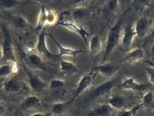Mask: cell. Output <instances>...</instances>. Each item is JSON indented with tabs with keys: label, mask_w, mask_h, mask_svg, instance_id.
Instances as JSON below:
<instances>
[{
	"label": "cell",
	"mask_w": 154,
	"mask_h": 116,
	"mask_svg": "<svg viewBox=\"0 0 154 116\" xmlns=\"http://www.w3.org/2000/svg\"><path fill=\"white\" fill-rule=\"evenodd\" d=\"M65 86V82L62 79H52L50 84H49V87L52 91H59L61 90Z\"/></svg>",
	"instance_id": "4316f807"
},
{
	"label": "cell",
	"mask_w": 154,
	"mask_h": 116,
	"mask_svg": "<svg viewBox=\"0 0 154 116\" xmlns=\"http://www.w3.org/2000/svg\"><path fill=\"white\" fill-rule=\"evenodd\" d=\"M41 104L40 99L34 95H29L24 99V100L20 104V108L22 110H32L38 108Z\"/></svg>",
	"instance_id": "4fadbf2b"
},
{
	"label": "cell",
	"mask_w": 154,
	"mask_h": 116,
	"mask_svg": "<svg viewBox=\"0 0 154 116\" xmlns=\"http://www.w3.org/2000/svg\"><path fill=\"white\" fill-rule=\"evenodd\" d=\"M154 104V93L152 91H148L142 99V105L143 106H151Z\"/></svg>",
	"instance_id": "484cf974"
},
{
	"label": "cell",
	"mask_w": 154,
	"mask_h": 116,
	"mask_svg": "<svg viewBox=\"0 0 154 116\" xmlns=\"http://www.w3.org/2000/svg\"><path fill=\"white\" fill-rule=\"evenodd\" d=\"M36 49V45L32 41H28L26 42L25 46V51L27 53H32V52Z\"/></svg>",
	"instance_id": "d6a6232c"
},
{
	"label": "cell",
	"mask_w": 154,
	"mask_h": 116,
	"mask_svg": "<svg viewBox=\"0 0 154 116\" xmlns=\"http://www.w3.org/2000/svg\"><path fill=\"white\" fill-rule=\"evenodd\" d=\"M152 26H153L152 20L146 17H140L136 21L134 26L137 36L139 38H144L150 31Z\"/></svg>",
	"instance_id": "5b68a950"
},
{
	"label": "cell",
	"mask_w": 154,
	"mask_h": 116,
	"mask_svg": "<svg viewBox=\"0 0 154 116\" xmlns=\"http://www.w3.org/2000/svg\"><path fill=\"white\" fill-rule=\"evenodd\" d=\"M142 107H143V105L140 104V105H137V106H136L130 110H122L116 115V116H135L137 112Z\"/></svg>",
	"instance_id": "f1b7e54d"
},
{
	"label": "cell",
	"mask_w": 154,
	"mask_h": 116,
	"mask_svg": "<svg viewBox=\"0 0 154 116\" xmlns=\"http://www.w3.org/2000/svg\"><path fill=\"white\" fill-rule=\"evenodd\" d=\"M71 105V101H67V102H57L54 104L52 108H51V114L54 115H64L69 108Z\"/></svg>",
	"instance_id": "603a6c76"
},
{
	"label": "cell",
	"mask_w": 154,
	"mask_h": 116,
	"mask_svg": "<svg viewBox=\"0 0 154 116\" xmlns=\"http://www.w3.org/2000/svg\"><path fill=\"white\" fill-rule=\"evenodd\" d=\"M144 57V50L140 47L134 49L132 51H131L125 57L126 61L129 64H135L140 60H142Z\"/></svg>",
	"instance_id": "d6986e66"
},
{
	"label": "cell",
	"mask_w": 154,
	"mask_h": 116,
	"mask_svg": "<svg viewBox=\"0 0 154 116\" xmlns=\"http://www.w3.org/2000/svg\"><path fill=\"white\" fill-rule=\"evenodd\" d=\"M88 10L85 7H80V8H75V10L72 12V17L75 20H82L87 19L88 17Z\"/></svg>",
	"instance_id": "d4e9b609"
},
{
	"label": "cell",
	"mask_w": 154,
	"mask_h": 116,
	"mask_svg": "<svg viewBox=\"0 0 154 116\" xmlns=\"http://www.w3.org/2000/svg\"><path fill=\"white\" fill-rule=\"evenodd\" d=\"M154 38V24L153 26H152V33H151V39Z\"/></svg>",
	"instance_id": "d590c367"
},
{
	"label": "cell",
	"mask_w": 154,
	"mask_h": 116,
	"mask_svg": "<svg viewBox=\"0 0 154 116\" xmlns=\"http://www.w3.org/2000/svg\"><path fill=\"white\" fill-rule=\"evenodd\" d=\"M20 116H24V115H20Z\"/></svg>",
	"instance_id": "74e56055"
},
{
	"label": "cell",
	"mask_w": 154,
	"mask_h": 116,
	"mask_svg": "<svg viewBox=\"0 0 154 116\" xmlns=\"http://www.w3.org/2000/svg\"><path fill=\"white\" fill-rule=\"evenodd\" d=\"M18 72L17 62L14 61H6L2 63L0 67V76L1 78L8 77L11 74L16 73Z\"/></svg>",
	"instance_id": "9a60e30c"
},
{
	"label": "cell",
	"mask_w": 154,
	"mask_h": 116,
	"mask_svg": "<svg viewBox=\"0 0 154 116\" xmlns=\"http://www.w3.org/2000/svg\"><path fill=\"white\" fill-rule=\"evenodd\" d=\"M93 79L94 78L91 74H85L81 78L79 83L77 84L76 89L75 92V97L79 96L80 94H82L86 89L90 87L93 83Z\"/></svg>",
	"instance_id": "7c38bea8"
},
{
	"label": "cell",
	"mask_w": 154,
	"mask_h": 116,
	"mask_svg": "<svg viewBox=\"0 0 154 116\" xmlns=\"http://www.w3.org/2000/svg\"><path fill=\"white\" fill-rule=\"evenodd\" d=\"M19 4H20V2L17 1V0H1L0 1L1 7L5 10L12 9V8L16 7L17 5H19Z\"/></svg>",
	"instance_id": "83f0119b"
},
{
	"label": "cell",
	"mask_w": 154,
	"mask_h": 116,
	"mask_svg": "<svg viewBox=\"0 0 154 116\" xmlns=\"http://www.w3.org/2000/svg\"><path fill=\"white\" fill-rule=\"evenodd\" d=\"M58 25H61V26L65 27L66 29L69 30V31H73V32L78 34L79 36H81V38L83 39V41L85 42V44L88 46V37L89 36V33L82 25H78L76 23H75V22H73V21L68 19L62 20Z\"/></svg>",
	"instance_id": "277c9868"
},
{
	"label": "cell",
	"mask_w": 154,
	"mask_h": 116,
	"mask_svg": "<svg viewBox=\"0 0 154 116\" xmlns=\"http://www.w3.org/2000/svg\"><path fill=\"white\" fill-rule=\"evenodd\" d=\"M152 53L154 55V44L153 46H152Z\"/></svg>",
	"instance_id": "8d00e7d4"
},
{
	"label": "cell",
	"mask_w": 154,
	"mask_h": 116,
	"mask_svg": "<svg viewBox=\"0 0 154 116\" xmlns=\"http://www.w3.org/2000/svg\"><path fill=\"white\" fill-rule=\"evenodd\" d=\"M95 70L100 74H102L103 77L110 78L114 76L119 71V66L116 62L109 61V62H104L103 64L97 66L95 68Z\"/></svg>",
	"instance_id": "8992f818"
},
{
	"label": "cell",
	"mask_w": 154,
	"mask_h": 116,
	"mask_svg": "<svg viewBox=\"0 0 154 116\" xmlns=\"http://www.w3.org/2000/svg\"><path fill=\"white\" fill-rule=\"evenodd\" d=\"M2 31H3V43L1 46V62H6V61H14L16 62V57H15V51L13 47L12 39L11 37L8 29L5 26H2Z\"/></svg>",
	"instance_id": "3957f363"
},
{
	"label": "cell",
	"mask_w": 154,
	"mask_h": 116,
	"mask_svg": "<svg viewBox=\"0 0 154 116\" xmlns=\"http://www.w3.org/2000/svg\"><path fill=\"white\" fill-rule=\"evenodd\" d=\"M102 41L98 35H94L88 44V48H89V53L91 56H96L101 51H102Z\"/></svg>",
	"instance_id": "ffe728a7"
},
{
	"label": "cell",
	"mask_w": 154,
	"mask_h": 116,
	"mask_svg": "<svg viewBox=\"0 0 154 116\" xmlns=\"http://www.w3.org/2000/svg\"><path fill=\"white\" fill-rule=\"evenodd\" d=\"M133 3L135 4H136V7H137V9L139 10H143L144 9H146L149 5H150V4H151V1H147V0H139V1H134Z\"/></svg>",
	"instance_id": "1f68e13d"
},
{
	"label": "cell",
	"mask_w": 154,
	"mask_h": 116,
	"mask_svg": "<svg viewBox=\"0 0 154 116\" xmlns=\"http://www.w3.org/2000/svg\"><path fill=\"white\" fill-rule=\"evenodd\" d=\"M26 74H27V78H28L29 86L32 91H34L36 93H39L45 89L46 84L38 76L32 73L31 72H28V71H26Z\"/></svg>",
	"instance_id": "9c48e42d"
},
{
	"label": "cell",
	"mask_w": 154,
	"mask_h": 116,
	"mask_svg": "<svg viewBox=\"0 0 154 116\" xmlns=\"http://www.w3.org/2000/svg\"><path fill=\"white\" fill-rule=\"evenodd\" d=\"M60 69L61 73H63L66 75H74L80 72L79 68L75 65V63L67 61V60H61L60 63Z\"/></svg>",
	"instance_id": "ac0fdd59"
},
{
	"label": "cell",
	"mask_w": 154,
	"mask_h": 116,
	"mask_svg": "<svg viewBox=\"0 0 154 116\" xmlns=\"http://www.w3.org/2000/svg\"><path fill=\"white\" fill-rule=\"evenodd\" d=\"M122 25L123 20H118L114 26H112L109 32L107 37V42H106L105 51H104V56H103V61L110 56V54L113 52L116 47L120 43V38H121V32H122Z\"/></svg>",
	"instance_id": "6da1fadb"
},
{
	"label": "cell",
	"mask_w": 154,
	"mask_h": 116,
	"mask_svg": "<svg viewBox=\"0 0 154 116\" xmlns=\"http://www.w3.org/2000/svg\"><path fill=\"white\" fill-rule=\"evenodd\" d=\"M40 7V11L38 14V22H37V26H36V31L41 32L43 30V27L47 25V13H48V9L42 5H39Z\"/></svg>",
	"instance_id": "cb8c5ba5"
},
{
	"label": "cell",
	"mask_w": 154,
	"mask_h": 116,
	"mask_svg": "<svg viewBox=\"0 0 154 116\" xmlns=\"http://www.w3.org/2000/svg\"><path fill=\"white\" fill-rule=\"evenodd\" d=\"M119 8V1L118 0H109L107 2V10L110 13H115Z\"/></svg>",
	"instance_id": "4dcf8cb0"
},
{
	"label": "cell",
	"mask_w": 154,
	"mask_h": 116,
	"mask_svg": "<svg viewBox=\"0 0 154 116\" xmlns=\"http://www.w3.org/2000/svg\"><path fill=\"white\" fill-rule=\"evenodd\" d=\"M121 87L125 90H129V91L143 92L147 88V86L144 84L137 82L135 78H127L122 81Z\"/></svg>",
	"instance_id": "30bf717a"
},
{
	"label": "cell",
	"mask_w": 154,
	"mask_h": 116,
	"mask_svg": "<svg viewBox=\"0 0 154 116\" xmlns=\"http://www.w3.org/2000/svg\"><path fill=\"white\" fill-rule=\"evenodd\" d=\"M28 61L31 65V67L37 69V70H42V71H46L47 67L45 65V63L43 62L41 57L36 54V53H31L28 55Z\"/></svg>",
	"instance_id": "7402d4cb"
},
{
	"label": "cell",
	"mask_w": 154,
	"mask_h": 116,
	"mask_svg": "<svg viewBox=\"0 0 154 116\" xmlns=\"http://www.w3.org/2000/svg\"><path fill=\"white\" fill-rule=\"evenodd\" d=\"M49 37L51 39H53V41L54 42V44L56 45L59 48V54L58 56L59 57H65V56H68V57H73L75 58L76 57L77 55L79 53H82V52H84L83 50H76V49H73V48H68V47H66V46H63L62 45H60L59 42H58L56 39L53 36V35H49Z\"/></svg>",
	"instance_id": "ba28073f"
},
{
	"label": "cell",
	"mask_w": 154,
	"mask_h": 116,
	"mask_svg": "<svg viewBox=\"0 0 154 116\" xmlns=\"http://www.w3.org/2000/svg\"><path fill=\"white\" fill-rule=\"evenodd\" d=\"M145 70H146V73H147V76H148L150 82L154 85V68L146 67Z\"/></svg>",
	"instance_id": "836d02e7"
},
{
	"label": "cell",
	"mask_w": 154,
	"mask_h": 116,
	"mask_svg": "<svg viewBox=\"0 0 154 116\" xmlns=\"http://www.w3.org/2000/svg\"><path fill=\"white\" fill-rule=\"evenodd\" d=\"M113 108L109 104H103L94 107L88 116H109L112 113Z\"/></svg>",
	"instance_id": "e0dca14e"
},
{
	"label": "cell",
	"mask_w": 154,
	"mask_h": 116,
	"mask_svg": "<svg viewBox=\"0 0 154 116\" xmlns=\"http://www.w3.org/2000/svg\"><path fill=\"white\" fill-rule=\"evenodd\" d=\"M117 82H118V79L115 78L113 79L105 81V82H103V83L100 84L99 86L95 87L88 94V95L84 99L83 105H88V104L91 103L92 101L97 100L98 98H100V97L103 96V95H105L107 94H109L117 85Z\"/></svg>",
	"instance_id": "7a4b0ae2"
},
{
	"label": "cell",
	"mask_w": 154,
	"mask_h": 116,
	"mask_svg": "<svg viewBox=\"0 0 154 116\" xmlns=\"http://www.w3.org/2000/svg\"><path fill=\"white\" fill-rule=\"evenodd\" d=\"M47 33L45 31H41L39 32L38 35V41L36 44V50L41 56L47 57V58H53V57H57V55L53 54L47 46Z\"/></svg>",
	"instance_id": "52a82bcc"
},
{
	"label": "cell",
	"mask_w": 154,
	"mask_h": 116,
	"mask_svg": "<svg viewBox=\"0 0 154 116\" xmlns=\"http://www.w3.org/2000/svg\"><path fill=\"white\" fill-rule=\"evenodd\" d=\"M108 104L113 109L122 111L125 109V106H127V100L125 96L121 94H115L109 98Z\"/></svg>",
	"instance_id": "2e32d148"
},
{
	"label": "cell",
	"mask_w": 154,
	"mask_h": 116,
	"mask_svg": "<svg viewBox=\"0 0 154 116\" xmlns=\"http://www.w3.org/2000/svg\"><path fill=\"white\" fill-rule=\"evenodd\" d=\"M10 19H11L12 25L17 30L21 31H26L28 30V23L24 17L16 15V16H11Z\"/></svg>",
	"instance_id": "44dd1931"
},
{
	"label": "cell",
	"mask_w": 154,
	"mask_h": 116,
	"mask_svg": "<svg viewBox=\"0 0 154 116\" xmlns=\"http://www.w3.org/2000/svg\"><path fill=\"white\" fill-rule=\"evenodd\" d=\"M136 31H135L134 26H132L131 25L126 26L124 31H123V37H122V44L125 46V48H129L134 39L136 36Z\"/></svg>",
	"instance_id": "5bb4252c"
},
{
	"label": "cell",
	"mask_w": 154,
	"mask_h": 116,
	"mask_svg": "<svg viewBox=\"0 0 154 116\" xmlns=\"http://www.w3.org/2000/svg\"><path fill=\"white\" fill-rule=\"evenodd\" d=\"M57 14L54 10L48 9L47 13V25H54L57 21Z\"/></svg>",
	"instance_id": "f546056e"
},
{
	"label": "cell",
	"mask_w": 154,
	"mask_h": 116,
	"mask_svg": "<svg viewBox=\"0 0 154 116\" xmlns=\"http://www.w3.org/2000/svg\"><path fill=\"white\" fill-rule=\"evenodd\" d=\"M32 116H46L45 115H43V114H41V113H35V114H33Z\"/></svg>",
	"instance_id": "e575fe53"
},
{
	"label": "cell",
	"mask_w": 154,
	"mask_h": 116,
	"mask_svg": "<svg viewBox=\"0 0 154 116\" xmlns=\"http://www.w3.org/2000/svg\"><path fill=\"white\" fill-rule=\"evenodd\" d=\"M3 88L6 93H9V94L19 93L23 89V84L19 79L11 78L4 82Z\"/></svg>",
	"instance_id": "8fae6325"
}]
</instances>
